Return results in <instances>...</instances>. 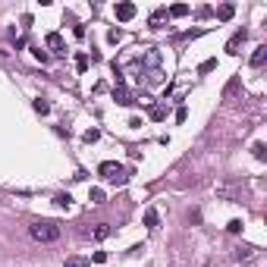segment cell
Wrapping results in <instances>:
<instances>
[{
    "label": "cell",
    "instance_id": "18",
    "mask_svg": "<svg viewBox=\"0 0 267 267\" xmlns=\"http://www.w3.org/2000/svg\"><path fill=\"white\" fill-rule=\"evenodd\" d=\"M91 204H104V192L101 189H91Z\"/></svg>",
    "mask_w": 267,
    "mask_h": 267
},
{
    "label": "cell",
    "instance_id": "9",
    "mask_svg": "<svg viewBox=\"0 0 267 267\" xmlns=\"http://www.w3.org/2000/svg\"><path fill=\"white\" fill-rule=\"evenodd\" d=\"M267 63V44H261V48H254V54H251V66L254 69H261Z\"/></svg>",
    "mask_w": 267,
    "mask_h": 267
},
{
    "label": "cell",
    "instance_id": "15",
    "mask_svg": "<svg viewBox=\"0 0 267 267\" xmlns=\"http://www.w3.org/2000/svg\"><path fill=\"white\" fill-rule=\"evenodd\" d=\"M233 13H236V7H233V4H223V7L217 10V16H220V19H233Z\"/></svg>",
    "mask_w": 267,
    "mask_h": 267
},
{
    "label": "cell",
    "instance_id": "24",
    "mask_svg": "<svg viewBox=\"0 0 267 267\" xmlns=\"http://www.w3.org/2000/svg\"><path fill=\"white\" fill-rule=\"evenodd\" d=\"M35 57H38L41 63H48V60H51V54H48V51H41V48H35Z\"/></svg>",
    "mask_w": 267,
    "mask_h": 267
},
{
    "label": "cell",
    "instance_id": "23",
    "mask_svg": "<svg viewBox=\"0 0 267 267\" xmlns=\"http://www.w3.org/2000/svg\"><path fill=\"white\" fill-rule=\"evenodd\" d=\"M251 151H254V157H258V160H264V157H267V148H264V145H254Z\"/></svg>",
    "mask_w": 267,
    "mask_h": 267
},
{
    "label": "cell",
    "instance_id": "4",
    "mask_svg": "<svg viewBox=\"0 0 267 267\" xmlns=\"http://www.w3.org/2000/svg\"><path fill=\"white\" fill-rule=\"evenodd\" d=\"M254 254H258V248L248 245V242H242V245H236V248H233V261H236V264H248Z\"/></svg>",
    "mask_w": 267,
    "mask_h": 267
},
{
    "label": "cell",
    "instance_id": "7",
    "mask_svg": "<svg viewBox=\"0 0 267 267\" xmlns=\"http://www.w3.org/2000/svg\"><path fill=\"white\" fill-rule=\"evenodd\" d=\"M48 48L54 51V57H63V54H66V48H63V38H60L57 32H51V35H48Z\"/></svg>",
    "mask_w": 267,
    "mask_h": 267
},
{
    "label": "cell",
    "instance_id": "2",
    "mask_svg": "<svg viewBox=\"0 0 267 267\" xmlns=\"http://www.w3.org/2000/svg\"><path fill=\"white\" fill-rule=\"evenodd\" d=\"M98 173L104 179H110V182H126V170L117 164V160H104V164L98 167Z\"/></svg>",
    "mask_w": 267,
    "mask_h": 267
},
{
    "label": "cell",
    "instance_id": "3",
    "mask_svg": "<svg viewBox=\"0 0 267 267\" xmlns=\"http://www.w3.org/2000/svg\"><path fill=\"white\" fill-rule=\"evenodd\" d=\"M138 63H142V73H148V69H157V66H160V51H157V48H145L142 57H138Z\"/></svg>",
    "mask_w": 267,
    "mask_h": 267
},
{
    "label": "cell",
    "instance_id": "17",
    "mask_svg": "<svg viewBox=\"0 0 267 267\" xmlns=\"http://www.w3.org/2000/svg\"><path fill=\"white\" fill-rule=\"evenodd\" d=\"M32 107H35V113H48V110H51V104L44 101V98H38V101L32 104Z\"/></svg>",
    "mask_w": 267,
    "mask_h": 267
},
{
    "label": "cell",
    "instance_id": "22",
    "mask_svg": "<svg viewBox=\"0 0 267 267\" xmlns=\"http://www.w3.org/2000/svg\"><path fill=\"white\" fill-rule=\"evenodd\" d=\"M214 66H217V60H204V63L198 66V73H211V69H214Z\"/></svg>",
    "mask_w": 267,
    "mask_h": 267
},
{
    "label": "cell",
    "instance_id": "10",
    "mask_svg": "<svg viewBox=\"0 0 267 267\" xmlns=\"http://www.w3.org/2000/svg\"><path fill=\"white\" fill-rule=\"evenodd\" d=\"M170 16H167V10H154V13H151V29H164V22H167Z\"/></svg>",
    "mask_w": 267,
    "mask_h": 267
},
{
    "label": "cell",
    "instance_id": "28",
    "mask_svg": "<svg viewBox=\"0 0 267 267\" xmlns=\"http://www.w3.org/2000/svg\"><path fill=\"white\" fill-rule=\"evenodd\" d=\"M185 117H189V110L179 107V110H176V120H179V123H185Z\"/></svg>",
    "mask_w": 267,
    "mask_h": 267
},
{
    "label": "cell",
    "instance_id": "26",
    "mask_svg": "<svg viewBox=\"0 0 267 267\" xmlns=\"http://www.w3.org/2000/svg\"><path fill=\"white\" fill-rule=\"evenodd\" d=\"M211 16V7H198V19H207Z\"/></svg>",
    "mask_w": 267,
    "mask_h": 267
},
{
    "label": "cell",
    "instance_id": "19",
    "mask_svg": "<svg viewBox=\"0 0 267 267\" xmlns=\"http://www.w3.org/2000/svg\"><path fill=\"white\" fill-rule=\"evenodd\" d=\"M226 229H229V233H242V220H229Z\"/></svg>",
    "mask_w": 267,
    "mask_h": 267
},
{
    "label": "cell",
    "instance_id": "16",
    "mask_svg": "<svg viewBox=\"0 0 267 267\" xmlns=\"http://www.w3.org/2000/svg\"><path fill=\"white\" fill-rule=\"evenodd\" d=\"M157 223H160V217H157V211H148V214H145V226H151V229H154Z\"/></svg>",
    "mask_w": 267,
    "mask_h": 267
},
{
    "label": "cell",
    "instance_id": "25",
    "mask_svg": "<svg viewBox=\"0 0 267 267\" xmlns=\"http://www.w3.org/2000/svg\"><path fill=\"white\" fill-rule=\"evenodd\" d=\"M98 135H101L98 129H88V132H85V142H98Z\"/></svg>",
    "mask_w": 267,
    "mask_h": 267
},
{
    "label": "cell",
    "instance_id": "5",
    "mask_svg": "<svg viewBox=\"0 0 267 267\" xmlns=\"http://www.w3.org/2000/svg\"><path fill=\"white\" fill-rule=\"evenodd\" d=\"M113 13H117V19H120V22H129V19H135V13H138V10H135V4L123 0V4H117V7H113Z\"/></svg>",
    "mask_w": 267,
    "mask_h": 267
},
{
    "label": "cell",
    "instance_id": "27",
    "mask_svg": "<svg viewBox=\"0 0 267 267\" xmlns=\"http://www.w3.org/2000/svg\"><path fill=\"white\" fill-rule=\"evenodd\" d=\"M54 201H57V204H60V207H66V204H69V195H57V198H54Z\"/></svg>",
    "mask_w": 267,
    "mask_h": 267
},
{
    "label": "cell",
    "instance_id": "20",
    "mask_svg": "<svg viewBox=\"0 0 267 267\" xmlns=\"http://www.w3.org/2000/svg\"><path fill=\"white\" fill-rule=\"evenodd\" d=\"M66 267H88V261H85V258H69Z\"/></svg>",
    "mask_w": 267,
    "mask_h": 267
},
{
    "label": "cell",
    "instance_id": "21",
    "mask_svg": "<svg viewBox=\"0 0 267 267\" xmlns=\"http://www.w3.org/2000/svg\"><path fill=\"white\" fill-rule=\"evenodd\" d=\"M76 66L85 73V69H88V57H85V54H79V57H76Z\"/></svg>",
    "mask_w": 267,
    "mask_h": 267
},
{
    "label": "cell",
    "instance_id": "13",
    "mask_svg": "<svg viewBox=\"0 0 267 267\" xmlns=\"http://www.w3.org/2000/svg\"><path fill=\"white\" fill-rule=\"evenodd\" d=\"M167 16H173V19H179V16H189V7H185V4H173V7L167 10Z\"/></svg>",
    "mask_w": 267,
    "mask_h": 267
},
{
    "label": "cell",
    "instance_id": "6",
    "mask_svg": "<svg viewBox=\"0 0 267 267\" xmlns=\"http://www.w3.org/2000/svg\"><path fill=\"white\" fill-rule=\"evenodd\" d=\"M245 38H248V32L245 29H239L233 38H229V44H226V54H239V48L245 44Z\"/></svg>",
    "mask_w": 267,
    "mask_h": 267
},
{
    "label": "cell",
    "instance_id": "1",
    "mask_svg": "<svg viewBox=\"0 0 267 267\" xmlns=\"http://www.w3.org/2000/svg\"><path fill=\"white\" fill-rule=\"evenodd\" d=\"M29 236L35 242H41V245H51V242L60 239V226L51 223V220H35V223L29 226Z\"/></svg>",
    "mask_w": 267,
    "mask_h": 267
},
{
    "label": "cell",
    "instance_id": "8",
    "mask_svg": "<svg viewBox=\"0 0 267 267\" xmlns=\"http://www.w3.org/2000/svg\"><path fill=\"white\" fill-rule=\"evenodd\" d=\"M113 101H117V104H135L132 91L126 88V85H117V88H113Z\"/></svg>",
    "mask_w": 267,
    "mask_h": 267
},
{
    "label": "cell",
    "instance_id": "14",
    "mask_svg": "<svg viewBox=\"0 0 267 267\" xmlns=\"http://www.w3.org/2000/svg\"><path fill=\"white\" fill-rule=\"evenodd\" d=\"M107 236H110V226H107V223H98L95 233H91V239H98V242H104Z\"/></svg>",
    "mask_w": 267,
    "mask_h": 267
},
{
    "label": "cell",
    "instance_id": "12",
    "mask_svg": "<svg viewBox=\"0 0 267 267\" xmlns=\"http://www.w3.org/2000/svg\"><path fill=\"white\" fill-rule=\"evenodd\" d=\"M145 79H148V85H160V82H164V69H148V73H145Z\"/></svg>",
    "mask_w": 267,
    "mask_h": 267
},
{
    "label": "cell",
    "instance_id": "11",
    "mask_svg": "<svg viewBox=\"0 0 267 267\" xmlns=\"http://www.w3.org/2000/svg\"><path fill=\"white\" fill-rule=\"evenodd\" d=\"M148 117L154 120V123H160V120H167V107L164 104H151V110H148Z\"/></svg>",
    "mask_w": 267,
    "mask_h": 267
}]
</instances>
